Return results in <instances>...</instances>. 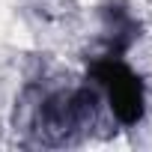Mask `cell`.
Returning <instances> with one entry per match:
<instances>
[{"label": "cell", "instance_id": "obj_1", "mask_svg": "<svg viewBox=\"0 0 152 152\" xmlns=\"http://www.w3.org/2000/svg\"><path fill=\"white\" fill-rule=\"evenodd\" d=\"M33 102L27 104V128L33 137L45 146H63L72 143L81 131L90 128V122L99 113V87L81 84L72 90H36L27 87Z\"/></svg>", "mask_w": 152, "mask_h": 152}, {"label": "cell", "instance_id": "obj_2", "mask_svg": "<svg viewBox=\"0 0 152 152\" xmlns=\"http://www.w3.org/2000/svg\"><path fill=\"white\" fill-rule=\"evenodd\" d=\"M87 81L107 96L110 113L122 128H134L146 116V84L125 63V54L102 48V54L87 63Z\"/></svg>", "mask_w": 152, "mask_h": 152}, {"label": "cell", "instance_id": "obj_3", "mask_svg": "<svg viewBox=\"0 0 152 152\" xmlns=\"http://www.w3.org/2000/svg\"><path fill=\"white\" fill-rule=\"evenodd\" d=\"M104 24V48L116 54H128L131 45L140 39V21L131 15V9L122 0H107L99 9Z\"/></svg>", "mask_w": 152, "mask_h": 152}]
</instances>
